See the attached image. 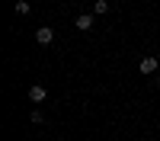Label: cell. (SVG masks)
I'll return each instance as SVG.
<instances>
[{"instance_id":"obj_1","label":"cell","mask_w":160,"mask_h":141,"mask_svg":"<svg viewBox=\"0 0 160 141\" xmlns=\"http://www.w3.org/2000/svg\"><path fill=\"white\" fill-rule=\"evenodd\" d=\"M138 71H141L144 77H148V74H157V71H160V61L148 55V58H141V64H138Z\"/></svg>"},{"instance_id":"obj_7","label":"cell","mask_w":160,"mask_h":141,"mask_svg":"<svg viewBox=\"0 0 160 141\" xmlns=\"http://www.w3.org/2000/svg\"><path fill=\"white\" fill-rule=\"evenodd\" d=\"M157 87H160V71H157Z\"/></svg>"},{"instance_id":"obj_6","label":"cell","mask_w":160,"mask_h":141,"mask_svg":"<svg viewBox=\"0 0 160 141\" xmlns=\"http://www.w3.org/2000/svg\"><path fill=\"white\" fill-rule=\"evenodd\" d=\"M16 13H19V16H29V13H32V7L26 3V0H19V3H16Z\"/></svg>"},{"instance_id":"obj_2","label":"cell","mask_w":160,"mask_h":141,"mask_svg":"<svg viewBox=\"0 0 160 141\" xmlns=\"http://www.w3.org/2000/svg\"><path fill=\"white\" fill-rule=\"evenodd\" d=\"M35 42H38V45H51V42H55V29H48V26L35 29Z\"/></svg>"},{"instance_id":"obj_3","label":"cell","mask_w":160,"mask_h":141,"mask_svg":"<svg viewBox=\"0 0 160 141\" xmlns=\"http://www.w3.org/2000/svg\"><path fill=\"white\" fill-rule=\"evenodd\" d=\"M45 96H48V90H45L42 83H35V87H29V99H32V103H45Z\"/></svg>"},{"instance_id":"obj_5","label":"cell","mask_w":160,"mask_h":141,"mask_svg":"<svg viewBox=\"0 0 160 141\" xmlns=\"http://www.w3.org/2000/svg\"><path fill=\"white\" fill-rule=\"evenodd\" d=\"M93 13H96V16H102V13H109V0H96V7H93Z\"/></svg>"},{"instance_id":"obj_4","label":"cell","mask_w":160,"mask_h":141,"mask_svg":"<svg viewBox=\"0 0 160 141\" xmlns=\"http://www.w3.org/2000/svg\"><path fill=\"white\" fill-rule=\"evenodd\" d=\"M93 19H96V13H93V10L83 13V16H77V29H80V32H87L90 26H93Z\"/></svg>"}]
</instances>
